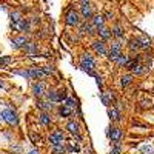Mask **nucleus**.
<instances>
[{
	"instance_id": "f257e3e1",
	"label": "nucleus",
	"mask_w": 154,
	"mask_h": 154,
	"mask_svg": "<svg viewBox=\"0 0 154 154\" xmlns=\"http://www.w3.org/2000/svg\"><path fill=\"white\" fill-rule=\"evenodd\" d=\"M96 66V62H94V59H93V56L91 54H82V57H80V68L83 69V71H86L88 74H91V75H94V72H93V68Z\"/></svg>"
},
{
	"instance_id": "f03ea898",
	"label": "nucleus",
	"mask_w": 154,
	"mask_h": 154,
	"mask_svg": "<svg viewBox=\"0 0 154 154\" xmlns=\"http://www.w3.org/2000/svg\"><path fill=\"white\" fill-rule=\"evenodd\" d=\"M122 46H120V43H112L111 45V49H109V53H108V57L111 59V60H114V62H117V59L122 56Z\"/></svg>"
},
{
	"instance_id": "7ed1b4c3",
	"label": "nucleus",
	"mask_w": 154,
	"mask_h": 154,
	"mask_svg": "<svg viewBox=\"0 0 154 154\" xmlns=\"http://www.w3.org/2000/svg\"><path fill=\"white\" fill-rule=\"evenodd\" d=\"M3 117H5V122H8L9 125H16L17 123V114H16V111H12V109H5L3 111Z\"/></svg>"
},
{
	"instance_id": "20e7f679",
	"label": "nucleus",
	"mask_w": 154,
	"mask_h": 154,
	"mask_svg": "<svg viewBox=\"0 0 154 154\" xmlns=\"http://www.w3.org/2000/svg\"><path fill=\"white\" fill-rule=\"evenodd\" d=\"M48 99L51 102H62V100H66V94L65 91H51L48 94Z\"/></svg>"
},
{
	"instance_id": "39448f33",
	"label": "nucleus",
	"mask_w": 154,
	"mask_h": 154,
	"mask_svg": "<svg viewBox=\"0 0 154 154\" xmlns=\"http://www.w3.org/2000/svg\"><path fill=\"white\" fill-rule=\"evenodd\" d=\"M49 142H51V145H53V146L62 145V142H63V133L62 131H54L53 134L49 136Z\"/></svg>"
},
{
	"instance_id": "423d86ee",
	"label": "nucleus",
	"mask_w": 154,
	"mask_h": 154,
	"mask_svg": "<svg viewBox=\"0 0 154 154\" xmlns=\"http://www.w3.org/2000/svg\"><path fill=\"white\" fill-rule=\"evenodd\" d=\"M66 25H69V26H75V25H79V14L71 9L68 12V16H66Z\"/></svg>"
},
{
	"instance_id": "0eeeda50",
	"label": "nucleus",
	"mask_w": 154,
	"mask_h": 154,
	"mask_svg": "<svg viewBox=\"0 0 154 154\" xmlns=\"http://www.w3.org/2000/svg\"><path fill=\"white\" fill-rule=\"evenodd\" d=\"M93 48H94L96 53H97V54H100V56H106V54H108L106 46H105V43L102 42V40H96V42L93 43Z\"/></svg>"
},
{
	"instance_id": "6e6552de",
	"label": "nucleus",
	"mask_w": 154,
	"mask_h": 154,
	"mask_svg": "<svg viewBox=\"0 0 154 154\" xmlns=\"http://www.w3.org/2000/svg\"><path fill=\"white\" fill-rule=\"evenodd\" d=\"M45 91H46V86H45V83H42V82H38V83H35V85L32 86V93H34L35 97H42V96L45 94Z\"/></svg>"
},
{
	"instance_id": "1a4fd4ad",
	"label": "nucleus",
	"mask_w": 154,
	"mask_h": 154,
	"mask_svg": "<svg viewBox=\"0 0 154 154\" xmlns=\"http://www.w3.org/2000/svg\"><path fill=\"white\" fill-rule=\"evenodd\" d=\"M48 74L43 71V68L42 69H37V68H31L29 69V77L31 79H43V77H46Z\"/></svg>"
},
{
	"instance_id": "9d476101",
	"label": "nucleus",
	"mask_w": 154,
	"mask_h": 154,
	"mask_svg": "<svg viewBox=\"0 0 154 154\" xmlns=\"http://www.w3.org/2000/svg\"><path fill=\"white\" fill-rule=\"evenodd\" d=\"M120 136H122V133H120L119 128H111V130H109V137H111L112 142H119Z\"/></svg>"
},
{
	"instance_id": "9b49d317",
	"label": "nucleus",
	"mask_w": 154,
	"mask_h": 154,
	"mask_svg": "<svg viewBox=\"0 0 154 154\" xmlns=\"http://www.w3.org/2000/svg\"><path fill=\"white\" fill-rule=\"evenodd\" d=\"M26 37H17L12 40V46L14 48H22V46H26Z\"/></svg>"
},
{
	"instance_id": "f8f14e48",
	"label": "nucleus",
	"mask_w": 154,
	"mask_h": 154,
	"mask_svg": "<svg viewBox=\"0 0 154 154\" xmlns=\"http://www.w3.org/2000/svg\"><path fill=\"white\" fill-rule=\"evenodd\" d=\"M82 14H83V17H85V19H89V17L93 16L91 6H89L88 3H83V5H82Z\"/></svg>"
},
{
	"instance_id": "ddd939ff",
	"label": "nucleus",
	"mask_w": 154,
	"mask_h": 154,
	"mask_svg": "<svg viewBox=\"0 0 154 154\" xmlns=\"http://www.w3.org/2000/svg\"><path fill=\"white\" fill-rule=\"evenodd\" d=\"M139 151L142 152V154H152V152H154L152 146H151V145H148V143L140 145V146H139Z\"/></svg>"
},
{
	"instance_id": "4468645a",
	"label": "nucleus",
	"mask_w": 154,
	"mask_h": 154,
	"mask_svg": "<svg viewBox=\"0 0 154 154\" xmlns=\"http://www.w3.org/2000/svg\"><path fill=\"white\" fill-rule=\"evenodd\" d=\"M66 128L69 130V133H72V134H75L77 137H79V125H77L75 122H69Z\"/></svg>"
},
{
	"instance_id": "2eb2a0df",
	"label": "nucleus",
	"mask_w": 154,
	"mask_h": 154,
	"mask_svg": "<svg viewBox=\"0 0 154 154\" xmlns=\"http://www.w3.org/2000/svg\"><path fill=\"white\" fill-rule=\"evenodd\" d=\"M93 25L96 28H103V17L102 16H94L93 17Z\"/></svg>"
},
{
	"instance_id": "dca6fc26",
	"label": "nucleus",
	"mask_w": 154,
	"mask_h": 154,
	"mask_svg": "<svg viewBox=\"0 0 154 154\" xmlns=\"http://www.w3.org/2000/svg\"><path fill=\"white\" fill-rule=\"evenodd\" d=\"M142 48V43H140V38H133V40L130 42V49L134 51V49H139Z\"/></svg>"
},
{
	"instance_id": "f3484780",
	"label": "nucleus",
	"mask_w": 154,
	"mask_h": 154,
	"mask_svg": "<svg viewBox=\"0 0 154 154\" xmlns=\"http://www.w3.org/2000/svg\"><path fill=\"white\" fill-rule=\"evenodd\" d=\"M131 82H133V74H126V75L122 77V82H120V83H122V86L125 88V86L130 85Z\"/></svg>"
},
{
	"instance_id": "a211bd4d",
	"label": "nucleus",
	"mask_w": 154,
	"mask_h": 154,
	"mask_svg": "<svg viewBox=\"0 0 154 154\" xmlns=\"http://www.w3.org/2000/svg\"><path fill=\"white\" fill-rule=\"evenodd\" d=\"M108 116H109V119H112V120H119V119H120L119 111H117V109H114V108L108 109Z\"/></svg>"
},
{
	"instance_id": "6ab92c4d",
	"label": "nucleus",
	"mask_w": 154,
	"mask_h": 154,
	"mask_svg": "<svg viewBox=\"0 0 154 154\" xmlns=\"http://www.w3.org/2000/svg\"><path fill=\"white\" fill-rule=\"evenodd\" d=\"M145 71H146V66L142 65V63H137V65L133 68V72H136V74H143Z\"/></svg>"
},
{
	"instance_id": "aec40b11",
	"label": "nucleus",
	"mask_w": 154,
	"mask_h": 154,
	"mask_svg": "<svg viewBox=\"0 0 154 154\" xmlns=\"http://www.w3.org/2000/svg\"><path fill=\"white\" fill-rule=\"evenodd\" d=\"M71 111H72V108H69V106H66V105H62V106H60V114L63 116V117L69 116V114H71Z\"/></svg>"
},
{
	"instance_id": "412c9836",
	"label": "nucleus",
	"mask_w": 154,
	"mask_h": 154,
	"mask_svg": "<svg viewBox=\"0 0 154 154\" xmlns=\"http://www.w3.org/2000/svg\"><path fill=\"white\" fill-rule=\"evenodd\" d=\"M99 32H100L102 38H105V40H106V38H109V37H111V34H112L108 28H100V31H99Z\"/></svg>"
},
{
	"instance_id": "4be33fe9",
	"label": "nucleus",
	"mask_w": 154,
	"mask_h": 154,
	"mask_svg": "<svg viewBox=\"0 0 154 154\" xmlns=\"http://www.w3.org/2000/svg\"><path fill=\"white\" fill-rule=\"evenodd\" d=\"M51 102H38V108L40 109H43V111H46V109H51Z\"/></svg>"
},
{
	"instance_id": "5701e85b",
	"label": "nucleus",
	"mask_w": 154,
	"mask_h": 154,
	"mask_svg": "<svg viewBox=\"0 0 154 154\" xmlns=\"http://www.w3.org/2000/svg\"><path fill=\"white\" fill-rule=\"evenodd\" d=\"M140 43H142V48H149L151 46V38L142 37V38H140Z\"/></svg>"
},
{
	"instance_id": "b1692460",
	"label": "nucleus",
	"mask_w": 154,
	"mask_h": 154,
	"mask_svg": "<svg viewBox=\"0 0 154 154\" xmlns=\"http://www.w3.org/2000/svg\"><path fill=\"white\" fill-rule=\"evenodd\" d=\"M40 122H42L43 125H49V123H51V119H49V116H48L46 112H43V114L40 116Z\"/></svg>"
},
{
	"instance_id": "393cba45",
	"label": "nucleus",
	"mask_w": 154,
	"mask_h": 154,
	"mask_svg": "<svg viewBox=\"0 0 154 154\" xmlns=\"http://www.w3.org/2000/svg\"><path fill=\"white\" fill-rule=\"evenodd\" d=\"M65 105H66V106H69V108H74V106H75V102H74V99L66 97V100H65Z\"/></svg>"
},
{
	"instance_id": "a878e982",
	"label": "nucleus",
	"mask_w": 154,
	"mask_h": 154,
	"mask_svg": "<svg viewBox=\"0 0 154 154\" xmlns=\"http://www.w3.org/2000/svg\"><path fill=\"white\" fill-rule=\"evenodd\" d=\"M117 63H119V65H126V63H128V57L122 54V56L117 59Z\"/></svg>"
},
{
	"instance_id": "bb28decb",
	"label": "nucleus",
	"mask_w": 154,
	"mask_h": 154,
	"mask_svg": "<svg viewBox=\"0 0 154 154\" xmlns=\"http://www.w3.org/2000/svg\"><path fill=\"white\" fill-rule=\"evenodd\" d=\"M112 34H114L116 37H119V38L123 37V32H122V29H120L119 26H116V28H114V32H112Z\"/></svg>"
},
{
	"instance_id": "cd10ccee",
	"label": "nucleus",
	"mask_w": 154,
	"mask_h": 154,
	"mask_svg": "<svg viewBox=\"0 0 154 154\" xmlns=\"http://www.w3.org/2000/svg\"><path fill=\"white\" fill-rule=\"evenodd\" d=\"M54 152L56 154H63V152H65V148H63L62 145H56L54 146Z\"/></svg>"
},
{
	"instance_id": "c85d7f7f",
	"label": "nucleus",
	"mask_w": 154,
	"mask_h": 154,
	"mask_svg": "<svg viewBox=\"0 0 154 154\" xmlns=\"http://www.w3.org/2000/svg\"><path fill=\"white\" fill-rule=\"evenodd\" d=\"M102 100H103L105 105H109V96L106 93H102Z\"/></svg>"
},
{
	"instance_id": "c756f323",
	"label": "nucleus",
	"mask_w": 154,
	"mask_h": 154,
	"mask_svg": "<svg viewBox=\"0 0 154 154\" xmlns=\"http://www.w3.org/2000/svg\"><path fill=\"white\" fill-rule=\"evenodd\" d=\"M111 154H120V143H119V142H116V146H114V149L111 151Z\"/></svg>"
},
{
	"instance_id": "7c9ffc66",
	"label": "nucleus",
	"mask_w": 154,
	"mask_h": 154,
	"mask_svg": "<svg viewBox=\"0 0 154 154\" xmlns=\"http://www.w3.org/2000/svg\"><path fill=\"white\" fill-rule=\"evenodd\" d=\"M151 105H152V100H151V99L142 102V106H143V108H151Z\"/></svg>"
},
{
	"instance_id": "2f4dec72",
	"label": "nucleus",
	"mask_w": 154,
	"mask_h": 154,
	"mask_svg": "<svg viewBox=\"0 0 154 154\" xmlns=\"http://www.w3.org/2000/svg\"><path fill=\"white\" fill-rule=\"evenodd\" d=\"M11 60H12L11 57H2V59H0V65H8Z\"/></svg>"
},
{
	"instance_id": "473e14b6",
	"label": "nucleus",
	"mask_w": 154,
	"mask_h": 154,
	"mask_svg": "<svg viewBox=\"0 0 154 154\" xmlns=\"http://www.w3.org/2000/svg\"><path fill=\"white\" fill-rule=\"evenodd\" d=\"M5 120V117H3V112H0V122H3Z\"/></svg>"
},
{
	"instance_id": "72a5a7b5",
	"label": "nucleus",
	"mask_w": 154,
	"mask_h": 154,
	"mask_svg": "<svg viewBox=\"0 0 154 154\" xmlns=\"http://www.w3.org/2000/svg\"><path fill=\"white\" fill-rule=\"evenodd\" d=\"M28 154H38V151H35V149H32V151H29Z\"/></svg>"
},
{
	"instance_id": "f704fd0d",
	"label": "nucleus",
	"mask_w": 154,
	"mask_h": 154,
	"mask_svg": "<svg viewBox=\"0 0 154 154\" xmlns=\"http://www.w3.org/2000/svg\"><path fill=\"white\" fill-rule=\"evenodd\" d=\"M3 86V83H2V80H0V88H2Z\"/></svg>"
},
{
	"instance_id": "c9c22d12",
	"label": "nucleus",
	"mask_w": 154,
	"mask_h": 154,
	"mask_svg": "<svg viewBox=\"0 0 154 154\" xmlns=\"http://www.w3.org/2000/svg\"><path fill=\"white\" fill-rule=\"evenodd\" d=\"M82 2H83V3H88V0H82Z\"/></svg>"
}]
</instances>
